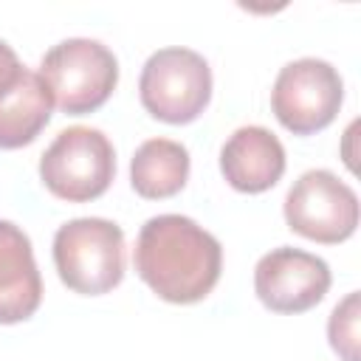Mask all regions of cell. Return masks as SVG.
Returning <instances> with one entry per match:
<instances>
[{
	"label": "cell",
	"instance_id": "5bb4252c",
	"mask_svg": "<svg viewBox=\"0 0 361 361\" xmlns=\"http://www.w3.org/2000/svg\"><path fill=\"white\" fill-rule=\"evenodd\" d=\"M23 71H25V65L17 59L14 48L0 39V96L14 87V82L23 76Z\"/></svg>",
	"mask_w": 361,
	"mask_h": 361
},
{
	"label": "cell",
	"instance_id": "3957f363",
	"mask_svg": "<svg viewBox=\"0 0 361 361\" xmlns=\"http://www.w3.org/2000/svg\"><path fill=\"white\" fill-rule=\"evenodd\" d=\"M39 76L62 113L87 116L110 99L118 82V62L99 39L71 37L42 56Z\"/></svg>",
	"mask_w": 361,
	"mask_h": 361
},
{
	"label": "cell",
	"instance_id": "277c9868",
	"mask_svg": "<svg viewBox=\"0 0 361 361\" xmlns=\"http://www.w3.org/2000/svg\"><path fill=\"white\" fill-rule=\"evenodd\" d=\"M45 189L68 203L102 197L116 178V149L96 127H68L39 158Z\"/></svg>",
	"mask_w": 361,
	"mask_h": 361
},
{
	"label": "cell",
	"instance_id": "6da1fadb",
	"mask_svg": "<svg viewBox=\"0 0 361 361\" xmlns=\"http://www.w3.org/2000/svg\"><path fill=\"white\" fill-rule=\"evenodd\" d=\"M135 274L172 305L206 299L223 271V248L214 234L183 214L149 217L135 240Z\"/></svg>",
	"mask_w": 361,
	"mask_h": 361
},
{
	"label": "cell",
	"instance_id": "8992f818",
	"mask_svg": "<svg viewBox=\"0 0 361 361\" xmlns=\"http://www.w3.org/2000/svg\"><path fill=\"white\" fill-rule=\"evenodd\" d=\"M344 102V82L338 71L316 56L288 62L274 82L271 107L285 130L293 135H313L333 124Z\"/></svg>",
	"mask_w": 361,
	"mask_h": 361
},
{
	"label": "cell",
	"instance_id": "7a4b0ae2",
	"mask_svg": "<svg viewBox=\"0 0 361 361\" xmlns=\"http://www.w3.org/2000/svg\"><path fill=\"white\" fill-rule=\"evenodd\" d=\"M59 279L82 296H102L124 276V231L104 217H76L54 234Z\"/></svg>",
	"mask_w": 361,
	"mask_h": 361
},
{
	"label": "cell",
	"instance_id": "8fae6325",
	"mask_svg": "<svg viewBox=\"0 0 361 361\" xmlns=\"http://www.w3.org/2000/svg\"><path fill=\"white\" fill-rule=\"evenodd\" d=\"M54 99L42 76L31 68L0 96V149H17L31 144L51 121Z\"/></svg>",
	"mask_w": 361,
	"mask_h": 361
},
{
	"label": "cell",
	"instance_id": "4fadbf2b",
	"mask_svg": "<svg viewBox=\"0 0 361 361\" xmlns=\"http://www.w3.org/2000/svg\"><path fill=\"white\" fill-rule=\"evenodd\" d=\"M330 347L344 361H358V290L347 293L344 302H338L327 322Z\"/></svg>",
	"mask_w": 361,
	"mask_h": 361
},
{
	"label": "cell",
	"instance_id": "52a82bcc",
	"mask_svg": "<svg viewBox=\"0 0 361 361\" xmlns=\"http://www.w3.org/2000/svg\"><path fill=\"white\" fill-rule=\"evenodd\" d=\"M285 223L307 240L344 243L358 228V195L330 169H310L285 195Z\"/></svg>",
	"mask_w": 361,
	"mask_h": 361
},
{
	"label": "cell",
	"instance_id": "5b68a950",
	"mask_svg": "<svg viewBox=\"0 0 361 361\" xmlns=\"http://www.w3.org/2000/svg\"><path fill=\"white\" fill-rule=\"evenodd\" d=\"M138 96L144 110L158 121L189 124L212 99V68L192 48H161L141 68Z\"/></svg>",
	"mask_w": 361,
	"mask_h": 361
},
{
	"label": "cell",
	"instance_id": "9c48e42d",
	"mask_svg": "<svg viewBox=\"0 0 361 361\" xmlns=\"http://www.w3.org/2000/svg\"><path fill=\"white\" fill-rule=\"evenodd\" d=\"M220 172L237 192L259 195L282 178L285 147L271 130L259 124L240 127L220 149Z\"/></svg>",
	"mask_w": 361,
	"mask_h": 361
},
{
	"label": "cell",
	"instance_id": "7c38bea8",
	"mask_svg": "<svg viewBox=\"0 0 361 361\" xmlns=\"http://www.w3.org/2000/svg\"><path fill=\"white\" fill-rule=\"evenodd\" d=\"M189 180V152L172 138L144 141L130 161V183L147 200L178 195Z\"/></svg>",
	"mask_w": 361,
	"mask_h": 361
},
{
	"label": "cell",
	"instance_id": "30bf717a",
	"mask_svg": "<svg viewBox=\"0 0 361 361\" xmlns=\"http://www.w3.org/2000/svg\"><path fill=\"white\" fill-rule=\"evenodd\" d=\"M42 302V276L28 234L0 220V324H17L34 316Z\"/></svg>",
	"mask_w": 361,
	"mask_h": 361
},
{
	"label": "cell",
	"instance_id": "ba28073f",
	"mask_svg": "<svg viewBox=\"0 0 361 361\" xmlns=\"http://www.w3.org/2000/svg\"><path fill=\"white\" fill-rule=\"evenodd\" d=\"M330 265L302 248L279 245L259 257L254 268V290L274 313H305L330 290Z\"/></svg>",
	"mask_w": 361,
	"mask_h": 361
}]
</instances>
